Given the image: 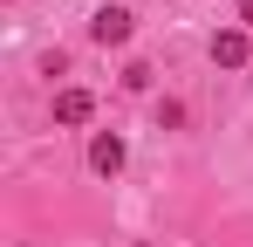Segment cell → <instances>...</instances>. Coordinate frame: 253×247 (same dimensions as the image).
Here are the masks:
<instances>
[{"mask_svg":"<svg viewBox=\"0 0 253 247\" xmlns=\"http://www.w3.org/2000/svg\"><path fill=\"white\" fill-rule=\"evenodd\" d=\"M96 117V96H89V89H62V96H55V124H89Z\"/></svg>","mask_w":253,"mask_h":247,"instance_id":"4","label":"cell"},{"mask_svg":"<svg viewBox=\"0 0 253 247\" xmlns=\"http://www.w3.org/2000/svg\"><path fill=\"white\" fill-rule=\"evenodd\" d=\"M247 55H253L247 28H219V35H212V62H219V69H247Z\"/></svg>","mask_w":253,"mask_h":247,"instance_id":"1","label":"cell"},{"mask_svg":"<svg viewBox=\"0 0 253 247\" xmlns=\"http://www.w3.org/2000/svg\"><path fill=\"white\" fill-rule=\"evenodd\" d=\"M89 172H103V179L124 172V137H117V130H103V137L89 144Z\"/></svg>","mask_w":253,"mask_h":247,"instance_id":"3","label":"cell"},{"mask_svg":"<svg viewBox=\"0 0 253 247\" xmlns=\"http://www.w3.org/2000/svg\"><path fill=\"white\" fill-rule=\"evenodd\" d=\"M124 89H151V62H130V69H124Z\"/></svg>","mask_w":253,"mask_h":247,"instance_id":"5","label":"cell"},{"mask_svg":"<svg viewBox=\"0 0 253 247\" xmlns=\"http://www.w3.org/2000/svg\"><path fill=\"white\" fill-rule=\"evenodd\" d=\"M130 28H137V21H130L124 7H96V21H89V35L103 41V48H124V41H130Z\"/></svg>","mask_w":253,"mask_h":247,"instance_id":"2","label":"cell"},{"mask_svg":"<svg viewBox=\"0 0 253 247\" xmlns=\"http://www.w3.org/2000/svg\"><path fill=\"white\" fill-rule=\"evenodd\" d=\"M240 28H247V35H253V0H240Z\"/></svg>","mask_w":253,"mask_h":247,"instance_id":"6","label":"cell"}]
</instances>
